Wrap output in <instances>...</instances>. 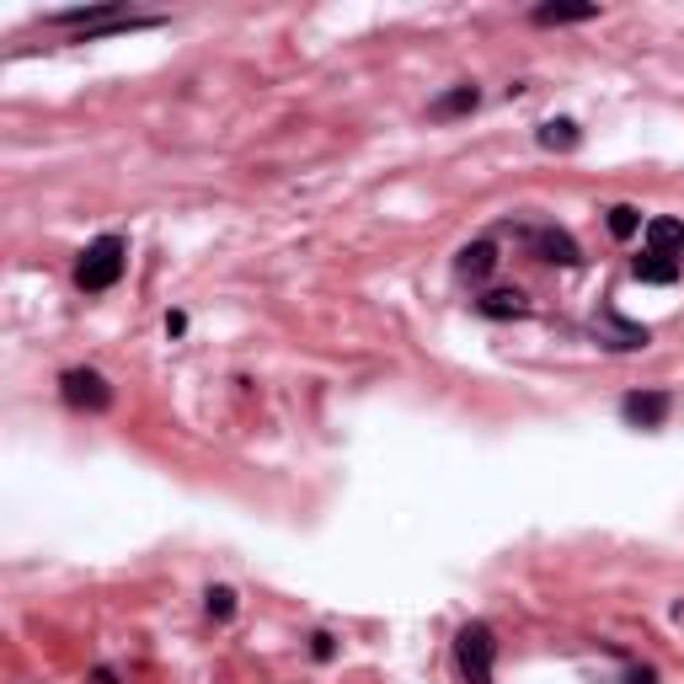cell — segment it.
Returning <instances> with one entry per match:
<instances>
[{
    "label": "cell",
    "mask_w": 684,
    "mask_h": 684,
    "mask_svg": "<svg viewBox=\"0 0 684 684\" xmlns=\"http://www.w3.org/2000/svg\"><path fill=\"white\" fill-rule=\"evenodd\" d=\"M166 16H134L119 0H102V5H70V11H54L49 27H64V33H80V43H97V38H113V33H145V27H161Z\"/></svg>",
    "instance_id": "1"
},
{
    "label": "cell",
    "mask_w": 684,
    "mask_h": 684,
    "mask_svg": "<svg viewBox=\"0 0 684 684\" xmlns=\"http://www.w3.org/2000/svg\"><path fill=\"white\" fill-rule=\"evenodd\" d=\"M128 268V241L124 236H97L91 247L75 257V289L80 295H108Z\"/></svg>",
    "instance_id": "2"
},
{
    "label": "cell",
    "mask_w": 684,
    "mask_h": 684,
    "mask_svg": "<svg viewBox=\"0 0 684 684\" xmlns=\"http://www.w3.org/2000/svg\"><path fill=\"white\" fill-rule=\"evenodd\" d=\"M493 658H498V642H493V625L487 621H465L455 636V663L471 684H493Z\"/></svg>",
    "instance_id": "3"
},
{
    "label": "cell",
    "mask_w": 684,
    "mask_h": 684,
    "mask_svg": "<svg viewBox=\"0 0 684 684\" xmlns=\"http://www.w3.org/2000/svg\"><path fill=\"white\" fill-rule=\"evenodd\" d=\"M60 396H64V407H75V412H108V407H113L108 374L86 370V364H75V370L60 374Z\"/></svg>",
    "instance_id": "4"
},
{
    "label": "cell",
    "mask_w": 684,
    "mask_h": 684,
    "mask_svg": "<svg viewBox=\"0 0 684 684\" xmlns=\"http://www.w3.org/2000/svg\"><path fill=\"white\" fill-rule=\"evenodd\" d=\"M519 247L530 251L535 262H557V268H577V262H583L577 241H572L567 231H557V225H524V231H519Z\"/></svg>",
    "instance_id": "5"
},
{
    "label": "cell",
    "mask_w": 684,
    "mask_h": 684,
    "mask_svg": "<svg viewBox=\"0 0 684 684\" xmlns=\"http://www.w3.org/2000/svg\"><path fill=\"white\" fill-rule=\"evenodd\" d=\"M669 412H674V396H669V390H631V396H621V418L631 428L658 434V428L669 423Z\"/></svg>",
    "instance_id": "6"
},
{
    "label": "cell",
    "mask_w": 684,
    "mask_h": 684,
    "mask_svg": "<svg viewBox=\"0 0 684 684\" xmlns=\"http://www.w3.org/2000/svg\"><path fill=\"white\" fill-rule=\"evenodd\" d=\"M594 337H599L610 353H636V348H647V343H652V332H647V326L621 321L615 311H599V315H594Z\"/></svg>",
    "instance_id": "7"
},
{
    "label": "cell",
    "mask_w": 684,
    "mask_h": 684,
    "mask_svg": "<svg viewBox=\"0 0 684 684\" xmlns=\"http://www.w3.org/2000/svg\"><path fill=\"white\" fill-rule=\"evenodd\" d=\"M493 268H498V241H493V236L465 241L460 257H455V273H460L465 284H487V278H493Z\"/></svg>",
    "instance_id": "8"
},
{
    "label": "cell",
    "mask_w": 684,
    "mask_h": 684,
    "mask_svg": "<svg viewBox=\"0 0 684 684\" xmlns=\"http://www.w3.org/2000/svg\"><path fill=\"white\" fill-rule=\"evenodd\" d=\"M476 108H482V91H476L471 80H460V86H449L444 97L428 102V119H434V124H449V119H465V113H476Z\"/></svg>",
    "instance_id": "9"
},
{
    "label": "cell",
    "mask_w": 684,
    "mask_h": 684,
    "mask_svg": "<svg viewBox=\"0 0 684 684\" xmlns=\"http://www.w3.org/2000/svg\"><path fill=\"white\" fill-rule=\"evenodd\" d=\"M476 311L487 315V321H524V315H530V300H524V289H487V295L476 300Z\"/></svg>",
    "instance_id": "10"
},
{
    "label": "cell",
    "mask_w": 684,
    "mask_h": 684,
    "mask_svg": "<svg viewBox=\"0 0 684 684\" xmlns=\"http://www.w3.org/2000/svg\"><path fill=\"white\" fill-rule=\"evenodd\" d=\"M647 251H658V257H684V220H669V214H658V220H647Z\"/></svg>",
    "instance_id": "11"
},
{
    "label": "cell",
    "mask_w": 684,
    "mask_h": 684,
    "mask_svg": "<svg viewBox=\"0 0 684 684\" xmlns=\"http://www.w3.org/2000/svg\"><path fill=\"white\" fill-rule=\"evenodd\" d=\"M594 16H599L594 0H583V5H535L530 11L535 27H572V22H594Z\"/></svg>",
    "instance_id": "12"
},
{
    "label": "cell",
    "mask_w": 684,
    "mask_h": 684,
    "mask_svg": "<svg viewBox=\"0 0 684 684\" xmlns=\"http://www.w3.org/2000/svg\"><path fill=\"white\" fill-rule=\"evenodd\" d=\"M631 278H636V284H674V278H680V262H674V257H658V251H642V257L631 262Z\"/></svg>",
    "instance_id": "13"
},
{
    "label": "cell",
    "mask_w": 684,
    "mask_h": 684,
    "mask_svg": "<svg viewBox=\"0 0 684 684\" xmlns=\"http://www.w3.org/2000/svg\"><path fill=\"white\" fill-rule=\"evenodd\" d=\"M535 145H540V150H577V145H583V128L572 124V119H551V124L535 128Z\"/></svg>",
    "instance_id": "14"
},
{
    "label": "cell",
    "mask_w": 684,
    "mask_h": 684,
    "mask_svg": "<svg viewBox=\"0 0 684 684\" xmlns=\"http://www.w3.org/2000/svg\"><path fill=\"white\" fill-rule=\"evenodd\" d=\"M636 231H642V209H631V203H615V209H610V236H615V241H631Z\"/></svg>",
    "instance_id": "15"
},
{
    "label": "cell",
    "mask_w": 684,
    "mask_h": 684,
    "mask_svg": "<svg viewBox=\"0 0 684 684\" xmlns=\"http://www.w3.org/2000/svg\"><path fill=\"white\" fill-rule=\"evenodd\" d=\"M203 605H209V615H214V621H236V588H225V583H220V588H209V594H203Z\"/></svg>",
    "instance_id": "16"
},
{
    "label": "cell",
    "mask_w": 684,
    "mask_h": 684,
    "mask_svg": "<svg viewBox=\"0 0 684 684\" xmlns=\"http://www.w3.org/2000/svg\"><path fill=\"white\" fill-rule=\"evenodd\" d=\"M332 652H337V642H332L326 631H315V636H311V658H315V663H332Z\"/></svg>",
    "instance_id": "17"
},
{
    "label": "cell",
    "mask_w": 684,
    "mask_h": 684,
    "mask_svg": "<svg viewBox=\"0 0 684 684\" xmlns=\"http://www.w3.org/2000/svg\"><path fill=\"white\" fill-rule=\"evenodd\" d=\"M166 332H172V337H183V332H187V315L183 311H166Z\"/></svg>",
    "instance_id": "18"
},
{
    "label": "cell",
    "mask_w": 684,
    "mask_h": 684,
    "mask_svg": "<svg viewBox=\"0 0 684 684\" xmlns=\"http://www.w3.org/2000/svg\"><path fill=\"white\" fill-rule=\"evenodd\" d=\"M625 684H658V674H652V669H631V674H625Z\"/></svg>",
    "instance_id": "19"
}]
</instances>
